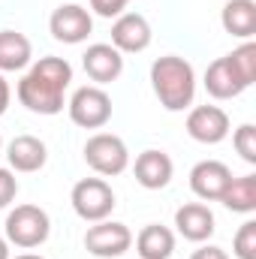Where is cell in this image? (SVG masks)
I'll return each instance as SVG.
<instances>
[{
  "label": "cell",
  "mask_w": 256,
  "mask_h": 259,
  "mask_svg": "<svg viewBox=\"0 0 256 259\" xmlns=\"http://www.w3.org/2000/svg\"><path fill=\"white\" fill-rule=\"evenodd\" d=\"M9 100H12V88H9V81L3 78V72H0V115H6Z\"/></svg>",
  "instance_id": "obj_27"
},
{
  "label": "cell",
  "mask_w": 256,
  "mask_h": 259,
  "mask_svg": "<svg viewBox=\"0 0 256 259\" xmlns=\"http://www.w3.org/2000/svg\"><path fill=\"white\" fill-rule=\"evenodd\" d=\"M81 66L91 75V81L97 84H109L124 72V55L112 46V42H94L88 46V52L81 55Z\"/></svg>",
  "instance_id": "obj_12"
},
{
  "label": "cell",
  "mask_w": 256,
  "mask_h": 259,
  "mask_svg": "<svg viewBox=\"0 0 256 259\" xmlns=\"http://www.w3.org/2000/svg\"><path fill=\"white\" fill-rule=\"evenodd\" d=\"M130 0H91V9L103 18H118Z\"/></svg>",
  "instance_id": "obj_25"
},
{
  "label": "cell",
  "mask_w": 256,
  "mask_h": 259,
  "mask_svg": "<svg viewBox=\"0 0 256 259\" xmlns=\"http://www.w3.org/2000/svg\"><path fill=\"white\" fill-rule=\"evenodd\" d=\"M49 30H52V36H55L58 42L78 46V42H84V39L91 36L94 18H91V12H88L84 6H78V3H64V6H58V9L52 12Z\"/></svg>",
  "instance_id": "obj_8"
},
{
  "label": "cell",
  "mask_w": 256,
  "mask_h": 259,
  "mask_svg": "<svg viewBox=\"0 0 256 259\" xmlns=\"http://www.w3.org/2000/svg\"><path fill=\"white\" fill-rule=\"evenodd\" d=\"M175 226H178V235H184L187 241H208L214 235V214L208 205L202 202H187L175 211Z\"/></svg>",
  "instance_id": "obj_15"
},
{
  "label": "cell",
  "mask_w": 256,
  "mask_h": 259,
  "mask_svg": "<svg viewBox=\"0 0 256 259\" xmlns=\"http://www.w3.org/2000/svg\"><path fill=\"white\" fill-rule=\"evenodd\" d=\"M187 133L202 145H217L229 136V115L220 106H196L187 115Z\"/></svg>",
  "instance_id": "obj_11"
},
{
  "label": "cell",
  "mask_w": 256,
  "mask_h": 259,
  "mask_svg": "<svg viewBox=\"0 0 256 259\" xmlns=\"http://www.w3.org/2000/svg\"><path fill=\"white\" fill-rule=\"evenodd\" d=\"M52 235V220L39 205H15L6 214V241L21 247V250H33L39 244H46Z\"/></svg>",
  "instance_id": "obj_3"
},
{
  "label": "cell",
  "mask_w": 256,
  "mask_h": 259,
  "mask_svg": "<svg viewBox=\"0 0 256 259\" xmlns=\"http://www.w3.org/2000/svg\"><path fill=\"white\" fill-rule=\"evenodd\" d=\"M220 24L229 36L250 39L256 33V3L253 0H229L220 12Z\"/></svg>",
  "instance_id": "obj_17"
},
{
  "label": "cell",
  "mask_w": 256,
  "mask_h": 259,
  "mask_svg": "<svg viewBox=\"0 0 256 259\" xmlns=\"http://www.w3.org/2000/svg\"><path fill=\"white\" fill-rule=\"evenodd\" d=\"M229 58V64H232V69L241 75V81L250 88L256 81V42H250V39H244L235 52H229L226 55Z\"/></svg>",
  "instance_id": "obj_21"
},
{
  "label": "cell",
  "mask_w": 256,
  "mask_h": 259,
  "mask_svg": "<svg viewBox=\"0 0 256 259\" xmlns=\"http://www.w3.org/2000/svg\"><path fill=\"white\" fill-rule=\"evenodd\" d=\"M151 88L166 112L190 109L193 97H196V72H193L190 61H184L178 55L157 58L151 64Z\"/></svg>",
  "instance_id": "obj_2"
},
{
  "label": "cell",
  "mask_w": 256,
  "mask_h": 259,
  "mask_svg": "<svg viewBox=\"0 0 256 259\" xmlns=\"http://www.w3.org/2000/svg\"><path fill=\"white\" fill-rule=\"evenodd\" d=\"M69 81H72L69 61L49 55V58H39L21 75L15 97L33 115H58V112H64V94Z\"/></svg>",
  "instance_id": "obj_1"
},
{
  "label": "cell",
  "mask_w": 256,
  "mask_h": 259,
  "mask_svg": "<svg viewBox=\"0 0 256 259\" xmlns=\"http://www.w3.org/2000/svg\"><path fill=\"white\" fill-rule=\"evenodd\" d=\"M18 193V178L12 175V169H3L0 166V208H6Z\"/></svg>",
  "instance_id": "obj_24"
},
{
  "label": "cell",
  "mask_w": 256,
  "mask_h": 259,
  "mask_svg": "<svg viewBox=\"0 0 256 259\" xmlns=\"http://www.w3.org/2000/svg\"><path fill=\"white\" fill-rule=\"evenodd\" d=\"M9 259H12V256H9ZM15 259H46V256H39V253H18Z\"/></svg>",
  "instance_id": "obj_29"
},
{
  "label": "cell",
  "mask_w": 256,
  "mask_h": 259,
  "mask_svg": "<svg viewBox=\"0 0 256 259\" xmlns=\"http://www.w3.org/2000/svg\"><path fill=\"white\" fill-rule=\"evenodd\" d=\"M232 253L238 259H256V220H244L232 238Z\"/></svg>",
  "instance_id": "obj_22"
},
{
  "label": "cell",
  "mask_w": 256,
  "mask_h": 259,
  "mask_svg": "<svg viewBox=\"0 0 256 259\" xmlns=\"http://www.w3.org/2000/svg\"><path fill=\"white\" fill-rule=\"evenodd\" d=\"M6 160H9L12 172H39L49 160V148H46L42 139L24 133V136H15L6 145Z\"/></svg>",
  "instance_id": "obj_14"
},
{
  "label": "cell",
  "mask_w": 256,
  "mask_h": 259,
  "mask_svg": "<svg viewBox=\"0 0 256 259\" xmlns=\"http://www.w3.org/2000/svg\"><path fill=\"white\" fill-rule=\"evenodd\" d=\"M133 172H136V181H139L145 190H163V187L172 181L175 166H172V157H169L166 151L148 148V151H142V154L136 157Z\"/></svg>",
  "instance_id": "obj_13"
},
{
  "label": "cell",
  "mask_w": 256,
  "mask_h": 259,
  "mask_svg": "<svg viewBox=\"0 0 256 259\" xmlns=\"http://www.w3.org/2000/svg\"><path fill=\"white\" fill-rule=\"evenodd\" d=\"M0 148H3V139H0Z\"/></svg>",
  "instance_id": "obj_30"
},
{
  "label": "cell",
  "mask_w": 256,
  "mask_h": 259,
  "mask_svg": "<svg viewBox=\"0 0 256 259\" xmlns=\"http://www.w3.org/2000/svg\"><path fill=\"white\" fill-rule=\"evenodd\" d=\"M220 202L235 211V214H253L256 211V175H241V178H232L229 187L223 190Z\"/></svg>",
  "instance_id": "obj_20"
},
{
  "label": "cell",
  "mask_w": 256,
  "mask_h": 259,
  "mask_svg": "<svg viewBox=\"0 0 256 259\" xmlns=\"http://www.w3.org/2000/svg\"><path fill=\"white\" fill-rule=\"evenodd\" d=\"M33 46L18 30H0V72H18L30 64Z\"/></svg>",
  "instance_id": "obj_19"
},
{
  "label": "cell",
  "mask_w": 256,
  "mask_h": 259,
  "mask_svg": "<svg viewBox=\"0 0 256 259\" xmlns=\"http://www.w3.org/2000/svg\"><path fill=\"white\" fill-rule=\"evenodd\" d=\"M205 91L214 100H232L241 91H247V84L241 81V75L232 69L229 58H217L214 64H208L205 69Z\"/></svg>",
  "instance_id": "obj_16"
},
{
  "label": "cell",
  "mask_w": 256,
  "mask_h": 259,
  "mask_svg": "<svg viewBox=\"0 0 256 259\" xmlns=\"http://www.w3.org/2000/svg\"><path fill=\"white\" fill-rule=\"evenodd\" d=\"M66 109H69V121L81 130H100L112 121V97L100 84L78 88L69 97Z\"/></svg>",
  "instance_id": "obj_5"
},
{
  "label": "cell",
  "mask_w": 256,
  "mask_h": 259,
  "mask_svg": "<svg viewBox=\"0 0 256 259\" xmlns=\"http://www.w3.org/2000/svg\"><path fill=\"white\" fill-rule=\"evenodd\" d=\"M136 253L142 259H169L175 253V235H172V229H166L160 223H148L136 235Z\"/></svg>",
  "instance_id": "obj_18"
},
{
  "label": "cell",
  "mask_w": 256,
  "mask_h": 259,
  "mask_svg": "<svg viewBox=\"0 0 256 259\" xmlns=\"http://www.w3.org/2000/svg\"><path fill=\"white\" fill-rule=\"evenodd\" d=\"M84 163L97 175H103V178L121 175V172H127V166H130L127 142L121 136H115V133H94L84 142Z\"/></svg>",
  "instance_id": "obj_4"
},
{
  "label": "cell",
  "mask_w": 256,
  "mask_h": 259,
  "mask_svg": "<svg viewBox=\"0 0 256 259\" xmlns=\"http://www.w3.org/2000/svg\"><path fill=\"white\" fill-rule=\"evenodd\" d=\"M154 33H151V24L145 15L139 12H121L112 24V46L121 52V55H139L151 46Z\"/></svg>",
  "instance_id": "obj_9"
},
{
  "label": "cell",
  "mask_w": 256,
  "mask_h": 259,
  "mask_svg": "<svg viewBox=\"0 0 256 259\" xmlns=\"http://www.w3.org/2000/svg\"><path fill=\"white\" fill-rule=\"evenodd\" d=\"M130 247H133V232H130L127 223L100 220V223L88 226V232H84V250L97 259L124 256Z\"/></svg>",
  "instance_id": "obj_7"
},
{
  "label": "cell",
  "mask_w": 256,
  "mask_h": 259,
  "mask_svg": "<svg viewBox=\"0 0 256 259\" xmlns=\"http://www.w3.org/2000/svg\"><path fill=\"white\" fill-rule=\"evenodd\" d=\"M229 181H232V169L220 160H202L190 169V190L205 202H220Z\"/></svg>",
  "instance_id": "obj_10"
},
{
  "label": "cell",
  "mask_w": 256,
  "mask_h": 259,
  "mask_svg": "<svg viewBox=\"0 0 256 259\" xmlns=\"http://www.w3.org/2000/svg\"><path fill=\"white\" fill-rule=\"evenodd\" d=\"M232 145H235V151L241 154L244 163H256V127L253 124H241L235 130Z\"/></svg>",
  "instance_id": "obj_23"
},
{
  "label": "cell",
  "mask_w": 256,
  "mask_h": 259,
  "mask_svg": "<svg viewBox=\"0 0 256 259\" xmlns=\"http://www.w3.org/2000/svg\"><path fill=\"white\" fill-rule=\"evenodd\" d=\"M190 259H229V253L223 247H217V244H202L199 250L190 253Z\"/></svg>",
  "instance_id": "obj_26"
},
{
  "label": "cell",
  "mask_w": 256,
  "mask_h": 259,
  "mask_svg": "<svg viewBox=\"0 0 256 259\" xmlns=\"http://www.w3.org/2000/svg\"><path fill=\"white\" fill-rule=\"evenodd\" d=\"M69 202H72V211L88 220V223H100V220H109V214L115 211L118 199H115V190L103 181V178H81L72 193H69Z\"/></svg>",
  "instance_id": "obj_6"
},
{
  "label": "cell",
  "mask_w": 256,
  "mask_h": 259,
  "mask_svg": "<svg viewBox=\"0 0 256 259\" xmlns=\"http://www.w3.org/2000/svg\"><path fill=\"white\" fill-rule=\"evenodd\" d=\"M0 259H9V241L0 235Z\"/></svg>",
  "instance_id": "obj_28"
}]
</instances>
